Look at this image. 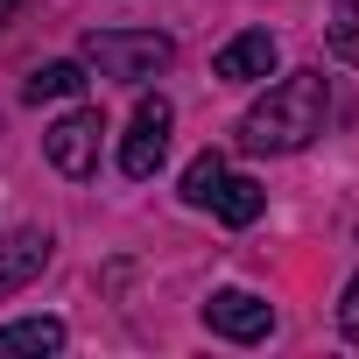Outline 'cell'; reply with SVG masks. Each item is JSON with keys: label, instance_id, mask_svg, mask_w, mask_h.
<instances>
[{"label": "cell", "instance_id": "obj_1", "mask_svg": "<svg viewBox=\"0 0 359 359\" xmlns=\"http://www.w3.org/2000/svg\"><path fill=\"white\" fill-rule=\"evenodd\" d=\"M324 113H331V85L324 71H289L282 85H268V99L247 106L240 120V148L247 155H296L324 134Z\"/></svg>", "mask_w": 359, "mask_h": 359}, {"label": "cell", "instance_id": "obj_2", "mask_svg": "<svg viewBox=\"0 0 359 359\" xmlns=\"http://www.w3.org/2000/svg\"><path fill=\"white\" fill-rule=\"evenodd\" d=\"M85 64L113 85H148L176 64V43L155 36V29H92L85 36Z\"/></svg>", "mask_w": 359, "mask_h": 359}, {"label": "cell", "instance_id": "obj_3", "mask_svg": "<svg viewBox=\"0 0 359 359\" xmlns=\"http://www.w3.org/2000/svg\"><path fill=\"white\" fill-rule=\"evenodd\" d=\"M169 127H176V106H169L162 92H141V106H134V120H127V141H120V169L134 176V184H148V176L162 169Z\"/></svg>", "mask_w": 359, "mask_h": 359}, {"label": "cell", "instance_id": "obj_4", "mask_svg": "<svg viewBox=\"0 0 359 359\" xmlns=\"http://www.w3.org/2000/svg\"><path fill=\"white\" fill-rule=\"evenodd\" d=\"M99 141H106V113H99V106H71V113L43 134V155H50V169H64V176H92V169H99Z\"/></svg>", "mask_w": 359, "mask_h": 359}, {"label": "cell", "instance_id": "obj_5", "mask_svg": "<svg viewBox=\"0 0 359 359\" xmlns=\"http://www.w3.org/2000/svg\"><path fill=\"white\" fill-rule=\"evenodd\" d=\"M205 324H212L219 338H233V345H254V338L275 331V310H268L254 289H219V296L205 303Z\"/></svg>", "mask_w": 359, "mask_h": 359}, {"label": "cell", "instance_id": "obj_6", "mask_svg": "<svg viewBox=\"0 0 359 359\" xmlns=\"http://www.w3.org/2000/svg\"><path fill=\"white\" fill-rule=\"evenodd\" d=\"M43 268H50V233L43 226H15L8 240H0V296L29 289Z\"/></svg>", "mask_w": 359, "mask_h": 359}, {"label": "cell", "instance_id": "obj_7", "mask_svg": "<svg viewBox=\"0 0 359 359\" xmlns=\"http://www.w3.org/2000/svg\"><path fill=\"white\" fill-rule=\"evenodd\" d=\"M268 71H275V36L268 29H247L212 57V78H226V85H261Z\"/></svg>", "mask_w": 359, "mask_h": 359}, {"label": "cell", "instance_id": "obj_8", "mask_svg": "<svg viewBox=\"0 0 359 359\" xmlns=\"http://www.w3.org/2000/svg\"><path fill=\"white\" fill-rule=\"evenodd\" d=\"M78 92H85V64H78V57L36 64V71H29V85H22V99H29V106H43V99H78Z\"/></svg>", "mask_w": 359, "mask_h": 359}, {"label": "cell", "instance_id": "obj_9", "mask_svg": "<svg viewBox=\"0 0 359 359\" xmlns=\"http://www.w3.org/2000/svg\"><path fill=\"white\" fill-rule=\"evenodd\" d=\"M261 205H268V191L254 184V176H233V169H226V184L212 191V212H219L226 226H254V219H261Z\"/></svg>", "mask_w": 359, "mask_h": 359}, {"label": "cell", "instance_id": "obj_10", "mask_svg": "<svg viewBox=\"0 0 359 359\" xmlns=\"http://www.w3.org/2000/svg\"><path fill=\"white\" fill-rule=\"evenodd\" d=\"M15 352H64V324H57V317L0 324V359H15Z\"/></svg>", "mask_w": 359, "mask_h": 359}, {"label": "cell", "instance_id": "obj_11", "mask_svg": "<svg viewBox=\"0 0 359 359\" xmlns=\"http://www.w3.org/2000/svg\"><path fill=\"white\" fill-rule=\"evenodd\" d=\"M226 184V155L219 148H205L191 169H184V205H198V212H212V191Z\"/></svg>", "mask_w": 359, "mask_h": 359}, {"label": "cell", "instance_id": "obj_12", "mask_svg": "<svg viewBox=\"0 0 359 359\" xmlns=\"http://www.w3.org/2000/svg\"><path fill=\"white\" fill-rule=\"evenodd\" d=\"M324 36H331V57L338 64H359V0H331Z\"/></svg>", "mask_w": 359, "mask_h": 359}, {"label": "cell", "instance_id": "obj_13", "mask_svg": "<svg viewBox=\"0 0 359 359\" xmlns=\"http://www.w3.org/2000/svg\"><path fill=\"white\" fill-rule=\"evenodd\" d=\"M338 331L345 338H359V275L345 282V296H338Z\"/></svg>", "mask_w": 359, "mask_h": 359}, {"label": "cell", "instance_id": "obj_14", "mask_svg": "<svg viewBox=\"0 0 359 359\" xmlns=\"http://www.w3.org/2000/svg\"><path fill=\"white\" fill-rule=\"evenodd\" d=\"M15 15H22V0H0V29H8V22H15Z\"/></svg>", "mask_w": 359, "mask_h": 359}]
</instances>
